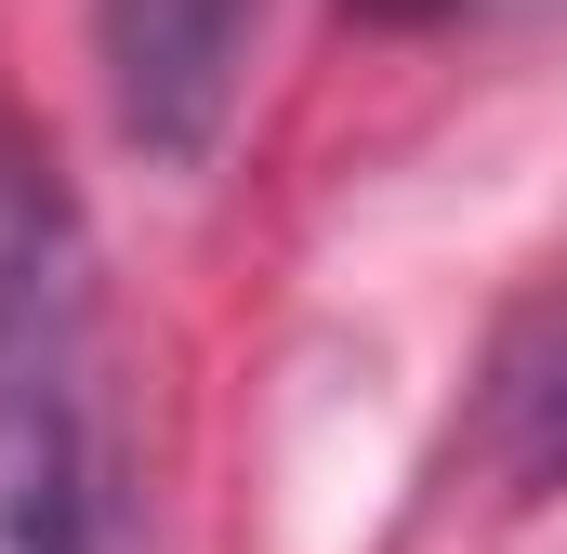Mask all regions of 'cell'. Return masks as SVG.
Segmentation results:
<instances>
[{"instance_id":"cell-1","label":"cell","mask_w":567,"mask_h":554,"mask_svg":"<svg viewBox=\"0 0 567 554\" xmlns=\"http://www.w3.org/2000/svg\"><path fill=\"white\" fill-rule=\"evenodd\" d=\"M106 542V304L66 172L0 133V554Z\"/></svg>"},{"instance_id":"cell-2","label":"cell","mask_w":567,"mask_h":554,"mask_svg":"<svg viewBox=\"0 0 567 554\" xmlns=\"http://www.w3.org/2000/svg\"><path fill=\"white\" fill-rule=\"evenodd\" d=\"M251 40H265V0H93V66H106V106L158 172H198L238 93H251Z\"/></svg>"},{"instance_id":"cell-3","label":"cell","mask_w":567,"mask_h":554,"mask_svg":"<svg viewBox=\"0 0 567 554\" xmlns=\"http://www.w3.org/2000/svg\"><path fill=\"white\" fill-rule=\"evenodd\" d=\"M462 462L502 502H555L567 489V290H542L502 330V357L475 383V422H462Z\"/></svg>"},{"instance_id":"cell-4","label":"cell","mask_w":567,"mask_h":554,"mask_svg":"<svg viewBox=\"0 0 567 554\" xmlns=\"http://www.w3.org/2000/svg\"><path fill=\"white\" fill-rule=\"evenodd\" d=\"M370 27H488V13H542V0H357Z\"/></svg>"}]
</instances>
